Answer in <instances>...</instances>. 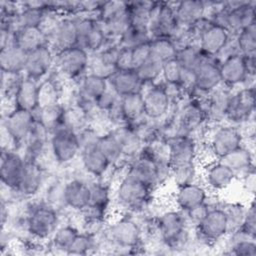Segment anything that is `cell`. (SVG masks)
<instances>
[{
  "label": "cell",
  "instance_id": "cell-28",
  "mask_svg": "<svg viewBox=\"0 0 256 256\" xmlns=\"http://www.w3.org/2000/svg\"><path fill=\"white\" fill-rule=\"evenodd\" d=\"M108 82L120 97L142 92L144 87L135 70H117Z\"/></svg>",
  "mask_w": 256,
  "mask_h": 256
},
{
  "label": "cell",
  "instance_id": "cell-12",
  "mask_svg": "<svg viewBox=\"0 0 256 256\" xmlns=\"http://www.w3.org/2000/svg\"><path fill=\"white\" fill-rule=\"evenodd\" d=\"M26 158L16 149L2 148L0 177L2 184L10 191L17 193L19 188Z\"/></svg>",
  "mask_w": 256,
  "mask_h": 256
},
{
  "label": "cell",
  "instance_id": "cell-41",
  "mask_svg": "<svg viewBox=\"0 0 256 256\" xmlns=\"http://www.w3.org/2000/svg\"><path fill=\"white\" fill-rule=\"evenodd\" d=\"M221 206L225 212L229 234L240 229L247 211V206L240 202L221 203Z\"/></svg>",
  "mask_w": 256,
  "mask_h": 256
},
{
  "label": "cell",
  "instance_id": "cell-30",
  "mask_svg": "<svg viewBox=\"0 0 256 256\" xmlns=\"http://www.w3.org/2000/svg\"><path fill=\"white\" fill-rule=\"evenodd\" d=\"M28 53L15 43L0 49L1 72L11 74H24Z\"/></svg>",
  "mask_w": 256,
  "mask_h": 256
},
{
  "label": "cell",
  "instance_id": "cell-2",
  "mask_svg": "<svg viewBox=\"0 0 256 256\" xmlns=\"http://www.w3.org/2000/svg\"><path fill=\"white\" fill-rule=\"evenodd\" d=\"M155 229L162 243L170 249H181L189 241V222L184 212L174 209L161 213L155 219Z\"/></svg>",
  "mask_w": 256,
  "mask_h": 256
},
{
  "label": "cell",
  "instance_id": "cell-5",
  "mask_svg": "<svg viewBox=\"0 0 256 256\" xmlns=\"http://www.w3.org/2000/svg\"><path fill=\"white\" fill-rule=\"evenodd\" d=\"M142 234L141 226L128 215L115 219L105 228L107 239L120 249H139L142 245Z\"/></svg>",
  "mask_w": 256,
  "mask_h": 256
},
{
  "label": "cell",
  "instance_id": "cell-39",
  "mask_svg": "<svg viewBox=\"0 0 256 256\" xmlns=\"http://www.w3.org/2000/svg\"><path fill=\"white\" fill-rule=\"evenodd\" d=\"M152 39L148 28L131 25L119 38L118 44L121 48L134 49L137 46L150 42Z\"/></svg>",
  "mask_w": 256,
  "mask_h": 256
},
{
  "label": "cell",
  "instance_id": "cell-14",
  "mask_svg": "<svg viewBox=\"0 0 256 256\" xmlns=\"http://www.w3.org/2000/svg\"><path fill=\"white\" fill-rule=\"evenodd\" d=\"M174 2H154L149 22L152 38H169L177 27Z\"/></svg>",
  "mask_w": 256,
  "mask_h": 256
},
{
  "label": "cell",
  "instance_id": "cell-27",
  "mask_svg": "<svg viewBox=\"0 0 256 256\" xmlns=\"http://www.w3.org/2000/svg\"><path fill=\"white\" fill-rule=\"evenodd\" d=\"M219 161L228 166L235 173L236 178H242L248 172L255 170L253 151L245 144L219 159Z\"/></svg>",
  "mask_w": 256,
  "mask_h": 256
},
{
  "label": "cell",
  "instance_id": "cell-42",
  "mask_svg": "<svg viewBox=\"0 0 256 256\" xmlns=\"http://www.w3.org/2000/svg\"><path fill=\"white\" fill-rule=\"evenodd\" d=\"M204 54L201 52L197 44L185 46L177 51L176 60L180 63L183 69L194 72L200 64Z\"/></svg>",
  "mask_w": 256,
  "mask_h": 256
},
{
  "label": "cell",
  "instance_id": "cell-31",
  "mask_svg": "<svg viewBox=\"0 0 256 256\" xmlns=\"http://www.w3.org/2000/svg\"><path fill=\"white\" fill-rule=\"evenodd\" d=\"M39 81L23 76L22 81L14 97V107L34 112L38 109Z\"/></svg>",
  "mask_w": 256,
  "mask_h": 256
},
{
  "label": "cell",
  "instance_id": "cell-10",
  "mask_svg": "<svg viewBox=\"0 0 256 256\" xmlns=\"http://www.w3.org/2000/svg\"><path fill=\"white\" fill-rule=\"evenodd\" d=\"M34 121V112L16 107H12L7 114L3 115V128L16 150L23 145Z\"/></svg>",
  "mask_w": 256,
  "mask_h": 256
},
{
  "label": "cell",
  "instance_id": "cell-16",
  "mask_svg": "<svg viewBox=\"0 0 256 256\" xmlns=\"http://www.w3.org/2000/svg\"><path fill=\"white\" fill-rule=\"evenodd\" d=\"M220 85L222 83L219 62L214 57L204 55L194 71V91L191 95H208Z\"/></svg>",
  "mask_w": 256,
  "mask_h": 256
},
{
  "label": "cell",
  "instance_id": "cell-38",
  "mask_svg": "<svg viewBox=\"0 0 256 256\" xmlns=\"http://www.w3.org/2000/svg\"><path fill=\"white\" fill-rule=\"evenodd\" d=\"M154 1H129L127 2L128 14L131 25L149 29L150 15Z\"/></svg>",
  "mask_w": 256,
  "mask_h": 256
},
{
  "label": "cell",
  "instance_id": "cell-52",
  "mask_svg": "<svg viewBox=\"0 0 256 256\" xmlns=\"http://www.w3.org/2000/svg\"><path fill=\"white\" fill-rule=\"evenodd\" d=\"M131 53H132L133 68L134 70H136L141 64H143L151 56L150 42L137 46L134 49H131Z\"/></svg>",
  "mask_w": 256,
  "mask_h": 256
},
{
  "label": "cell",
  "instance_id": "cell-43",
  "mask_svg": "<svg viewBox=\"0 0 256 256\" xmlns=\"http://www.w3.org/2000/svg\"><path fill=\"white\" fill-rule=\"evenodd\" d=\"M150 49L151 56L162 63L176 58L177 48L169 38H152Z\"/></svg>",
  "mask_w": 256,
  "mask_h": 256
},
{
  "label": "cell",
  "instance_id": "cell-20",
  "mask_svg": "<svg viewBox=\"0 0 256 256\" xmlns=\"http://www.w3.org/2000/svg\"><path fill=\"white\" fill-rule=\"evenodd\" d=\"M62 201L70 209L82 212L90 203L89 182L79 178L68 180L62 188Z\"/></svg>",
  "mask_w": 256,
  "mask_h": 256
},
{
  "label": "cell",
  "instance_id": "cell-18",
  "mask_svg": "<svg viewBox=\"0 0 256 256\" xmlns=\"http://www.w3.org/2000/svg\"><path fill=\"white\" fill-rule=\"evenodd\" d=\"M55 65V52L50 45L42 46L28 53L24 75L36 81H42Z\"/></svg>",
  "mask_w": 256,
  "mask_h": 256
},
{
  "label": "cell",
  "instance_id": "cell-44",
  "mask_svg": "<svg viewBox=\"0 0 256 256\" xmlns=\"http://www.w3.org/2000/svg\"><path fill=\"white\" fill-rule=\"evenodd\" d=\"M163 64L164 63L160 62L156 58L150 56L135 71L137 72L139 78L141 79L144 85L153 84L157 83L158 79L161 78Z\"/></svg>",
  "mask_w": 256,
  "mask_h": 256
},
{
  "label": "cell",
  "instance_id": "cell-36",
  "mask_svg": "<svg viewBox=\"0 0 256 256\" xmlns=\"http://www.w3.org/2000/svg\"><path fill=\"white\" fill-rule=\"evenodd\" d=\"M57 80L58 79H56V77L50 74L39 82L38 108L60 103L61 86Z\"/></svg>",
  "mask_w": 256,
  "mask_h": 256
},
{
  "label": "cell",
  "instance_id": "cell-32",
  "mask_svg": "<svg viewBox=\"0 0 256 256\" xmlns=\"http://www.w3.org/2000/svg\"><path fill=\"white\" fill-rule=\"evenodd\" d=\"M14 43L27 53L49 45L48 38L40 27L20 28L14 33Z\"/></svg>",
  "mask_w": 256,
  "mask_h": 256
},
{
  "label": "cell",
  "instance_id": "cell-9",
  "mask_svg": "<svg viewBox=\"0 0 256 256\" xmlns=\"http://www.w3.org/2000/svg\"><path fill=\"white\" fill-rule=\"evenodd\" d=\"M255 87H242L232 93L225 122L241 126L254 118Z\"/></svg>",
  "mask_w": 256,
  "mask_h": 256
},
{
  "label": "cell",
  "instance_id": "cell-29",
  "mask_svg": "<svg viewBox=\"0 0 256 256\" xmlns=\"http://www.w3.org/2000/svg\"><path fill=\"white\" fill-rule=\"evenodd\" d=\"M177 24L191 28L200 19L205 17V1L186 0L174 2Z\"/></svg>",
  "mask_w": 256,
  "mask_h": 256
},
{
  "label": "cell",
  "instance_id": "cell-54",
  "mask_svg": "<svg viewBox=\"0 0 256 256\" xmlns=\"http://www.w3.org/2000/svg\"><path fill=\"white\" fill-rule=\"evenodd\" d=\"M241 179L243 181V186L246 189V191L248 193L254 194V192H255V170L248 172Z\"/></svg>",
  "mask_w": 256,
  "mask_h": 256
},
{
  "label": "cell",
  "instance_id": "cell-49",
  "mask_svg": "<svg viewBox=\"0 0 256 256\" xmlns=\"http://www.w3.org/2000/svg\"><path fill=\"white\" fill-rule=\"evenodd\" d=\"M119 100H120V96L109 85L107 90L97 99L95 103L96 109L106 114L118 104Z\"/></svg>",
  "mask_w": 256,
  "mask_h": 256
},
{
  "label": "cell",
  "instance_id": "cell-50",
  "mask_svg": "<svg viewBox=\"0 0 256 256\" xmlns=\"http://www.w3.org/2000/svg\"><path fill=\"white\" fill-rule=\"evenodd\" d=\"M212 204L213 203H211L207 199L206 202H204V203H202V204H200L198 206H195L192 209L184 212V214H185L189 224L192 225L193 227L198 225L202 221V219L206 216V214L208 213V211L211 208Z\"/></svg>",
  "mask_w": 256,
  "mask_h": 256
},
{
  "label": "cell",
  "instance_id": "cell-6",
  "mask_svg": "<svg viewBox=\"0 0 256 256\" xmlns=\"http://www.w3.org/2000/svg\"><path fill=\"white\" fill-rule=\"evenodd\" d=\"M49 148L59 164H69L80 155L81 145L78 132L65 123L50 133Z\"/></svg>",
  "mask_w": 256,
  "mask_h": 256
},
{
  "label": "cell",
  "instance_id": "cell-17",
  "mask_svg": "<svg viewBox=\"0 0 256 256\" xmlns=\"http://www.w3.org/2000/svg\"><path fill=\"white\" fill-rule=\"evenodd\" d=\"M219 71L222 85L230 89L255 80V77H248L245 59L242 54H234L220 61Z\"/></svg>",
  "mask_w": 256,
  "mask_h": 256
},
{
  "label": "cell",
  "instance_id": "cell-19",
  "mask_svg": "<svg viewBox=\"0 0 256 256\" xmlns=\"http://www.w3.org/2000/svg\"><path fill=\"white\" fill-rule=\"evenodd\" d=\"M232 93V89L220 85L206 96L205 111L208 123L216 125L226 120Z\"/></svg>",
  "mask_w": 256,
  "mask_h": 256
},
{
  "label": "cell",
  "instance_id": "cell-51",
  "mask_svg": "<svg viewBox=\"0 0 256 256\" xmlns=\"http://www.w3.org/2000/svg\"><path fill=\"white\" fill-rule=\"evenodd\" d=\"M240 230L246 233L247 235L253 238H256V211H255L254 201H252L247 206L246 215Z\"/></svg>",
  "mask_w": 256,
  "mask_h": 256
},
{
  "label": "cell",
  "instance_id": "cell-21",
  "mask_svg": "<svg viewBox=\"0 0 256 256\" xmlns=\"http://www.w3.org/2000/svg\"><path fill=\"white\" fill-rule=\"evenodd\" d=\"M49 45L55 53L78 46V32L74 17H62L49 37Z\"/></svg>",
  "mask_w": 256,
  "mask_h": 256
},
{
  "label": "cell",
  "instance_id": "cell-33",
  "mask_svg": "<svg viewBox=\"0 0 256 256\" xmlns=\"http://www.w3.org/2000/svg\"><path fill=\"white\" fill-rule=\"evenodd\" d=\"M66 108L61 104H53L34 111L35 118L51 133L64 123Z\"/></svg>",
  "mask_w": 256,
  "mask_h": 256
},
{
  "label": "cell",
  "instance_id": "cell-35",
  "mask_svg": "<svg viewBox=\"0 0 256 256\" xmlns=\"http://www.w3.org/2000/svg\"><path fill=\"white\" fill-rule=\"evenodd\" d=\"M97 146L114 168H118L120 163L126 160L120 142L111 131L100 136Z\"/></svg>",
  "mask_w": 256,
  "mask_h": 256
},
{
  "label": "cell",
  "instance_id": "cell-25",
  "mask_svg": "<svg viewBox=\"0 0 256 256\" xmlns=\"http://www.w3.org/2000/svg\"><path fill=\"white\" fill-rule=\"evenodd\" d=\"M44 181V169L38 160L27 159L17 194L29 198L36 195Z\"/></svg>",
  "mask_w": 256,
  "mask_h": 256
},
{
  "label": "cell",
  "instance_id": "cell-45",
  "mask_svg": "<svg viewBox=\"0 0 256 256\" xmlns=\"http://www.w3.org/2000/svg\"><path fill=\"white\" fill-rule=\"evenodd\" d=\"M199 172L197 162L171 168V177L176 187H180L186 184H190L198 181Z\"/></svg>",
  "mask_w": 256,
  "mask_h": 256
},
{
  "label": "cell",
  "instance_id": "cell-22",
  "mask_svg": "<svg viewBox=\"0 0 256 256\" xmlns=\"http://www.w3.org/2000/svg\"><path fill=\"white\" fill-rule=\"evenodd\" d=\"M203 183L209 191L220 192L229 188L235 181V173L219 160H212L204 170Z\"/></svg>",
  "mask_w": 256,
  "mask_h": 256
},
{
  "label": "cell",
  "instance_id": "cell-40",
  "mask_svg": "<svg viewBox=\"0 0 256 256\" xmlns=\"http://www.w3.org/2000/svg\"><path fill=\"white\" fill-rule=\"evenodd\" d=\"M79 233L80 231L78 228L72 224L59 226L50 238L52 248H56L57 250L67 254L68 249L79 235Z\"/></svg>",
  "mask_w": 256,
  "mask_h": 256
},
{
  "label": "cell",
  "instance_id": "cell-26",
  "mask_svg": "<svg viewBox=\"0 0 256 256\" xmlns=\"http://www.w3.org/2000/svg\"><path fill=\"white\" fill-rule=\"evenodd\" d=\"M80 157L84 171L94 179H102L112 168L111 163L98 148L97 144L82 149Z\"/></svg>",
  "mask_w": 256,
  "mask_h": 256
},
{
  "label": "cell",
  "instance_id": "cell-37",
  "mask_svg": "<svg viewBox=\"0 0 256 256\" xmlns=\"http://www.w3.org/2000/svg\"><path fill=\"white\" fill-rule=\"evenodd\" d=\"M90 186V203L88 206L108 212L112 197L111 190L107 183L101 179H95L89 182Z\"/></svg>",
  "mask_w": 256,
  "mask_h": 256
},
{
  "label": "cell",
  "instance_id": "cell-15",
  "mask_svg": "<svg viewBox=\"0 0 256 256\" xmlns=\"http://www.w3.org/2000/svg\"><path fill=\"white\" fill-rule=\"evenodd\" d=\"M227 9L226 30L231 35L256 23V2L255 1H230L225 2Z\"/></svg>",
  "mask_w": 256,
  "mask_h": 256
},
{
  "label": "cell",
  "instance_id": "cell-53",
  "mask_svg": "<svg viewBox=\"0 0 256 256\" xmlns=\"http://www.w3.org/2000/svg\"><path fill=\"white\" fill-rule=\"evenodd\" d=\"M117 68L118 70H134L131 49L121 48L117 61Z\"/></svg>",
  "mask_w": 256,
  "mask_h": 256
},
{
  "label": "cell",
  "instance_id": "cell-34",
  "mask_svg": "<svg viewBox=\"0 0 256 256\" xmlns=\"http://www.w3.org/2000/svg\"><path fill=\"white\" fill-rule=\"evenodd\" d=\"M120 107L126 124H133L145 117L144 102L141 92L121 97Z\"/></svg>",
  "mask_w": 256,
  "mask_h": 256
},
{
  "label": "cell",
  "instance_id": "cell-47",
  "mask_svg": "<svg viewBox=\"0 0 256 256\" xmlns=\"http://www.w3.org/2000/svg\"><path fill=\"white\" fill-rule=\"evenodd\" d=\"M184 69L176 58L169 60L163 64L161 79L165 84L168 85H181Z\"/></svg>",
  "mask_w": 256,
  "mask_h": 256
},
{
  "label": "cell",
  "instance_id": "cell-48",
  "mask_svg": "<svg viewBox=\"0 0 256 256\" xmlns=\"http://www.w3.org/2000/svg\"><path fill=\"white\" fill-rule=\"evenodd\" d=\"M96 248L95 236L86 232H80L67 251L68 255H86Z\"/></svg>",
  "mask_w": 256,
  "mask_h": 256
},
{
  "label": "cell",
  "instance_id": "cell-24",
  "mask_svg": "<svg viewBox=\"0 0 256 256\" xmlns=\"http://www.w3.org/2000/svg\"><path fill=\"white\" fill-rule=\"evenodd\" d=\"M209 198V190L199 181L177 187L175 194V204L178 210L186 212L195 206L207 201Z\"/></svg>",
  "mask_w": 256,
  "mask_h": 256
},
{
  "label": "cell",
  "instance_id": "cell-11",
  "mask_svg": "<svg viewBox=\"0 0 256 256\" xmlns=\"http://www.w3.org/2000/svg\"><path fill=\"white\" fill-rule=\"evenodd\" d=\"M148 88L143 87L142 96L144 102L145 116L156 121L165 117L172 105V100L163 82L147 84Z\"/></svg>",
  "mask_w": 256,
  "mask_h": 256
},
{
  "label": "cell",
  "instance_id": "cell-7",
  "mask_svg": "<svg viewBox=\"0 0 256 256\" xmlns=\"http://www.w3.org/2000/svg\"><path fill=\"white\" fill-rule=\"evenodd\" d=\"M194 229L197 240L205 245H211L225 239L229 234V230L221 203H213L206 216Z\"/></svg>",
  "mask_w": 256,
  "mask_h": 256
},
{
  "label": "cell",
  "instance_id": "cell-8",
  "mask_svg": "<svg viewBox=\"0 0 256 256\" xmlns=\"http://www.w3.org/2000/svg\"><path fill=\"white\" fill-rule=\"evenodd\" d=\"M90 62V53L75 46L55 53V67L60 76L69 80H80L86 73Z\"/></svg>",
  "mask_w": 256,
  "mask_h": 256
},
{
  "label": "cell",
  "instance_id": "cell-23",
  "mask_svg": "<svg viewBox=\"0 0 256 256\" xmlns=\"http://www.w3.org/2000/svg\"><path fill=\"white\" fill-rule=\"evenodd\" d=\"M231 34L223 27L214 24L213 22L200 34L197 45L204 55L214 57L227 44Z\"/></svg>",
  "mask_w": 256,
  "mask_h": 256
},
{
  "label": "cell",
  "instance_id": "cell-4",
  "mask_svg": "<svg viewBox=\"0 0 256 256\" xmlns=\"http://www.w3.org/2000/svg\"><path fill=\"white\" fill-rule=\"evenodd\" d=\"M208 135V150L213 160H219L244 144L245 137L239 126L230 123H220Z\"/></svg>",
  "mask_w": 256,
  "mask_h": 256
},
{
  "label": "cell",
  "instance_id": "cell-13",
  "mask_svg": "<svg viewBox=\"0 0 256 256\" xmlns=\"http://www.w3.org/2000/svg\"><path fill=\"white\" fill-rule=\"evenodd\" d=\"M168 146V161L171 168L194 163L198 157V143L191 135H175L165 138Z\"/></svg>",
  "mask_w": 256,
  "mask_h": 256
},
{
  "label": "cell",
  "instance_id": "cell-1",
  "mask_svg": "<svg viewBox=\"0 0 256 256\" xmlns=\"http://www.w3.org/2000/svg\"><path fill=\"white\" fill-rule=\"evenodd\" d=\"M152 191L147 184L125 172L115 189V200L126 213H139L148 207Z\"/></svg>",
  "mask_w": 256,
  "mask_h": 256
},
{
  "label": "cell",
  "instance_id": "cell-46",
  "mask_svg": "<svg viewBox=\"0 0 256 256\" xmlns=\"http://www.w3.org/2000/svg\"><path fill=\"white\" fill-rule=\"evenodd\" d=\"M235 39L240 54L244 56L256 54V23L239 31Z\"/></svg>",
  "mask_w": 256,
  "mask_h": 256
},
{
  "label": "cell",
  "instance_id": "cell-3",
  "mask_svg": "<svg viewBox=\"0 0 256 256\" xmlns=\"http://www.w3.org/2000/svg\"><path fill=\"white\" fill-rule=\"evenodd\" d=\"M24 225L35 240L50 239L60 226V217L55 207L48 203H32L28 206Z\"/></svg>",
  "mask_w": 256,
  "mask_h": 256
}]
</instances>
